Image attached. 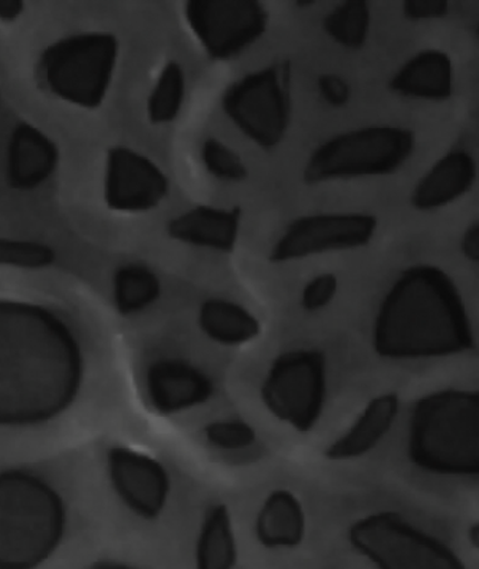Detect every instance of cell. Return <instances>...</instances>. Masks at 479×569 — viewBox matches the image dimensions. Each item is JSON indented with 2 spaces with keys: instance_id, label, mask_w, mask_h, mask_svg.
Segmentation results:
<instances>
[{
  "instance_id": "1",
  "label": "cell",
  "mask_w": 479,
  "mask_h": 569,
  "mask_svg": "<svg viewBox=\"0 0 479 569\" xmlns=\"http://www.w3.org/2000/svg\"><path fill=\"white\" fill-rule=\"evenodd\" d=\"M87 361L74 327L41 303L0 299V427L51 423L74 407Z\"/></svg>"
},
{
  "instance_id": "2",
  "label": "cell",
  "mask_w": 479,
  "mask_h": 569,
  "mask_svg": "<svg viewBox=\"0 0 479 569\" xmlns=\"http://www.w3.org/2000/svg\"><path fill=\"white\" fill-rule=\"evenodd\" d=\"M373 350L390 361L432 360L476 350L472 323L457 284L442 269H406L381 301Z\"/></svg>"
},
{
  "instance_id": "3",
  "label": "cell",
  "mask_w": 479,
  "mask_h": 569,
  "mask_svg": "<svg viewBox=\"0 0 479 569\" xmlns=\"http://www.w3.org/2000/svg\"><path fill=\"white\" fill-rule=\"evenodd\" d=\"M66 500L29 469L0 472V569H39L66 538Z\"/></svg>"
},
{
  "instance_id": "4",
  "label": "cell",
  "mask_w": 479,
  "mask_h": 569,
  "mask_svg": "<svg viewBox=\"0 0 479 569\" xmlns=\"http://www.w3.org/2000/svg\"><path fill=\"white\" fill-rule=\"evenodd\" d=\"M408 455L422 472L447 478L479 473V392L443 389L415 403Z\"/></svg>"
},
{
  "instance_id": "5",
  "label": "cell",
  "mask_w": 479,
  "mask_h": 569,
  "mask_svg": "<svg viewBox=\"0 0 479 569\" xmlns=\"http://www.w3.org/2000/svg\"><path fill=\"white\" fill-rule=\"evenodd\" d=\"M119 60V39L88 32L48 47L37 63L39 87L68 104L96 110L104 102Z\"/></svg>"
},
{
  "instance_id": "6",
  "label": "cell",
  "mask_w": 479,
  "mask_h": 569,
  "mask_svg": "<svg viewBox=\"0 0 479 569\" xmlns=\"http://www.w3.org/2000/svg\"><path fill=\"white\" fill-rule=\"evenodd\" d=\"M347 539L378 569H467L441 539L388 510L357 519Z\"/></svg>"
},
{
  "instance_id": "7",
  "label": "cell",
  "mask_w": 479,
  "mask_h": 569,
  "mask_svg": "<svg viewBox=\"0 0 479 569\" xmlns=\"http://www.w3.org/2000/svg\"><path fill=\"white\" fill-rule=\"evenodd\" d=\"M415 149L413 132L399 127H368L343 132L312 153L305 170L307 183L392 174Z\"/></svg>"
},
{
  "instance_id": "8",
  "label": "cell",
  "mask_w": 479,
  "mask_h": 569,
  "mask_svg": "<svg viewBox=\"0 0 479 569\" xmlns=\"http://www.w3.org/2000/svg\"><path fill=\"white\" fill-rule=\"evenodd\" d=\"M327 358L316 348L282 352L268 368L261 400L268 413L297 433L315 430L327 403Z\"/></svg>"
},
{
  "instance_id": "9",
  "label": "cell",
  "mask_w": 479,
  "mask_h": 569,
  "mask_svg": "<svg viewBox=\"0 0 479 569\" xmlns=\"http://www.w3.org/2000/svg\"><path fill=\"white\" fill-rule=\"evenodd\" d=\"M223 111L238 129L263 149L277 147L290 126L288 67L249 73L224 92Z\"/></svg>"
},
{
  "instance_id": "10",
  "label": "cell",
  "mask_w": 479,
  "mask_h": 569,
  "mask_svg": "<svg viewBox=\"0 0 479 569\" xmlns=\"http://www.w3.org/2000/svg\"><path fill=\"white\" fill-rule=\"evenodd\" d=\"M184 14L213 60H231L267 31L268 12L258 0H189Z\"/></svg>"
},
{
  "instance_id": "11",
  "label": "cell",
  "mask_w": 479,
  "mask_h": 569,
  "mask_svg": "<svg viewBox=\"0 0 479 569\" xmlns=\"http://www.w3.org/2000/svg\"><path fill=\"white\" fill-rule=\"evenodd\" d=\"M378 229L371 214H312L295 220L272 248L270 261L282 263L311 254L366 247Z\"/></svg>"
},
{
  "instance_id": "12",
  "label": "cell",
  "mask_w": 479,
  "mask_h": 569,
  "mask_svg": "<svg viewBox=\"0 0 479 569\" xmlns=\"http://www.w3.org/2000/svg\"><path fill=\"white\" fill-rule=\"evenodd\" d=\"M107 472L117 497L144 521H154L168 507L172 480L168 469L144 451L114 446L107 453Z\"/></svg>"
},
{
  "instance_id": "13",
  "label": "cell",
  "mask_w": 479,
  "mask_h": 569,
  "mask_svg": "<svg viewBox=\"0 0 479 569\" xmlns=\"http://www.w3.org/2000/svg\"><path fill=\"white\" fill-rule=\"evenodd\" d=\"M169 193V180L148 157L124 146L107 153L104 199L119 213H144L160 206Z\"/></svg>"
},
{
  "instance_id": "14",
  "label": "cell",
  "mask_w": 479,
  "mask_h": 569,
  "mask_svg": "<svg viewBox=\"0 0 479 569\" xmlns=\"http://www.w3.org/2000/svg\"><path fill=\"white\" fill-rule=\"evenodd\" d=\"M146 397L160 416H174L207 405L214 395L213 380L199 367L179 358L153 362L146 372Z\"/></svg>"
},
{
  "instance_id": "15",
  "label": "cell",
  "mask_w": 479,
  "mask_h": 569,
  "mask_svg": "<svg viewBox=\"0 0 479 569\" xmlns=\"http://www.w3.org/2000/svg\"><path fill=\"white\" fill-rule=\"evenodd\" d=\"M60 164V149L46 132L29 122H19L8 142L9 188L32 191L50 180Z\"/></svg>"
},
{
  "instance_id": "16",
  "label": "cell",
  "mask_w": 479,
  "mask_h": 569,
  "mask_svg": "<svg viewBox=\"0 0 479 569\" xmlns=\"http://www.w3.org/2000/svg\"><path fill=\"white\" fill-rule=\"evenodd\" d=\"M399 410L398 392H383L373 397L357 416L353 425L339 439L331 441L325 451V458L330 462H350L369 455L392 430Z\"/></svg>"
},
{
  "instance_id": "17",
  "label": "cell",
  "mask_w": 479,
  "mask_h": 569,
  "mask_svg": "<svg viewBox=\"0 0 479 569\" xmlns=\"http://www.w3.org/2000/svg\"><path fill=\"white\" fill-rule=\"evenodd\" d=\"M241 209H214L199 206L170 220L169 237L192 247L232 252L237 243Z\"/></svg>"
},
{
  "instance_id": "18",
  "label": "cell",
  "mask_w": 479,
  "mask_h": 569,
  "mask_svg": "<svg viewBox=\"0 0 479 569\" xmlns=\"http://www.w3.org/2000/svg\"><path fill=\"white\" fill-rule=\"evenodd\" d=\"M307 515L288 489H276L263 500L256 519V537L267 549H295L305 541Z\"/></svg>"
},
{
  "instance_id": "19",
  "label": "cell",
  "mask_w": 479,
  "mask_h": 569,
  "mask_svg": "<svg viewBox=\"0 0 479 569\" xmlns=\"http://www.w3.org/2000/svg\"><path fill=\"white\" fill-rule=\"evenodd\" d=\"M476 176L477 167L472 157L467 151H451L415 188L413 208L427 212L452 203L472 188Z\"/></svg>"
},
{
  "instance_id": "20",
  "label": "cell",
  "mask_w": 479,
  "mask_h": 569,
  "mask_svg": "<svg viewBox=\"0 0 479 569\" xmlns=\"http://www.w3.org/2000/svg\"><path fill=\"white\" fill-rule=\"evenodd\" d=\"M390 88L412 100H448L453 90L451 58L442 51L420 52L396 73Z\"/></svg>"
},
{
  "instance_id": "21",
  "label": "cell",
  "mask_w": 479,
  "mask_h": 569,
  "mask_svg": "<svg viewBox=\"0 0 479 569\" xmlns=\"http://www.w3.org/2000/svg\"><path fill=\"white\" fill-rule=\"evenodd\" d=\"M198 323L210 341L223 347L251 345L262 332L261 322L246 307L218 298L200 306Z\"/></svg>"
},
{
  "instance_id": "22",
  "label": "cell",
  "mask_w": 479,
  "mask_h": 569,
  "mask_svg": "<svg viewBox=\"0 0 479 569\" xmlns=\"http://www.w3.org/2000/svg\"><path fill=\"white\" fill-rule=\"evenodd\" d=\"M238 561L237 537L231 510L213 503L204 513L194 549L197 569H233Z\"/></svg>"
},
{
  "instance_id": "23",
  "label": "cell",
  "mask_w": 479,
  "mask_h": 569,
  "mask_svg": "<svg viewBox=\"0 0 479 569\" xmlns=\"http://www.w3.org/2000/svg\"><path fill=\"white\" fill-rule=\"evenodd\" d=\"M158 274L141 263H127L117 269L112 278V297L117 312L123 317L136 316L153 306L160 298Z\"/></svg>"
},
{
  "instance_id": "24",
  "label": "cell",
  "mask_w": 479,
  "mask_h": 569,
  "mask_svg": "<svg viewBox=\"0 0 479 569\" xmlns=\"http://www.w3.org/2000/svg\"><path fill=\"white\" fill-rule=\"evenodd\" d=\"M184 86L182 67L176 61L166 63L149 97L148 116L151 124H168L178 119L183 106Z\"/></svg>"
},
{
  "instance_id": "25",
  "label": "cell",
  "mask_w": 479,
  "mask_h": 569,
  "mask_svg": "<svg viewBox=\"0 0 479 569\" xmlns=\"http://www.w3.org/2000/svg\"><path fill=\"white\" fill-rule=\"evenodd\" d=\"M370 9L368 2H345L325 19V29L337 43L360 49L369 36Z\"/></svg>"
},
{
  "instance_id": "26",
  "label": "cell",
  "mask_w": 479,
  "mask_h": 569,
  "mask_svg": "<svg viewBox=\"0 0 479 569\" xmlns=\"http://www.w3.org/2000/svg\"><path fill=\"white\" fill-rule=\"evenodd\" d=\"M56 259V250L46 243L0 238V267L39 271L50 268Z\"/></svg>"
},
{
  "instance_id": "27",
  "label": "cell",
  "mask_w": 479,
  "mask_h": 569,
  "mask_svg": "<svg viewBox=\"0 0 479 569\" xmlns=\"http://www.w3.org/2000/svg\"><path fill=\"white\" fill-rule=\"evenodd\" d=\"M203 435L212 448L222 451L248 449L257 441L256 429L246 420L239 419L212 421L204 427Z\"/></svg>"
},
{
  "instance_id": "28",
  "label": "cell",
  "mask_w": 479,
  "mask_h": 569,
  "mask_svg": "<svg viewBox=\"0 0 479 569\" xmlns=\"http://www.w3.org/2000/svg\"><path fill=\"white\" fill-rule=\"evenodd\" d=\"M202 159L209 173L219 180L242 181L247 179L246 164L221 141L214 139L204 141Z\"/></svg>"
},
{
  "instance_id": "29",
  "label": "cell",
  "mask_w": 479,
  "mask_h": 569,
  "mask_svg": "<svg viewBox=\"0 0 479 569\" xmlns=\"http://www.w3.org/2000/svg\"><path fill=\"white\" fill-rule=\"evenodd\" d=\"M337 289H339V281H337L336 274H319L306 284L301 296V307L307 312L321 311V309L330 306L336 297Z\"/></svg>"
},
{
  "instance_id": "30",
  "label": "cell",
  "mask_w": 479,
  "mask_h": 569,
  "mask_svg": "<svg viewBox=\"0 0 479 569\" xmlns=\"http://www.w3.org/2000/svg\"><path fill=\"white\" fill-rule=\"evenodd\" d=\"M447 0H406L403 12L406 18L412 21H423V19L442 18L448 13Z\"/></svg>"
},
{
  "instance_id": "31",
  "label": "cell",
  "mask_w": 479,
  "mask_h": 569,
  "mask_svg": "<svg viewBox=\"0 0 479 569\" xmlns=\"http://www.w3.org/2000/svg\"><path fill=\"white\" fill-rule=\"evenodd\" d=\"M322 98L332 107H345L350 100V87L337 76H322L319 80Z\"/></svg>"
},
{
  "instance_id": "32",
  "label": "cell",
  "mask_w": 479,
  "mask_h": 569,
  "mask_svg": "<svg viewBox=\"0 0 479 569\" xmlns=\"http://www.w3.org/2000/svg\"><path fill=\"white\" fill-rule=\"evenodd\" d=\"M462 252L469 261L478 262L479 259V224L478 222L469 226L462 239Z\"/></svg>"
},
{
  "instance_id": "33",
  "label": "cell",
  "mask_w": 479,
  "mask_h": 569,
  "mask_svg": "<svg viewBox=\"0 0 479 569\" xmlns=\"http://www.w3.org/2000/svg\"><path fill=\"white\" fill-rule=\"evenodd\" d=\"M26 11L22 0H0V21L11 23Z\"/></svg>"
},
{
  "instance_id": "34",
  "label": "cell",
  "mask_w": 479,
  "mask_h": 569,
  "mask_svg": "<svg viewBox=\"0 0 479 569\" xmlns=\"http://www.w3.org/2000/svg\"><path fill=\"white\" fill-rule=\"evenodd\" d=\"M91 569H141L139 567L130 566V563L124 562H101L97 563V566Z\"/></svg>"
},
{
  "instance_id": "35",
  "label": "cell",
  "mask_w": 479,
  "mask_h": 569,
  "mask_svg": "<svg viewBox=\"0 0 479 569\" xmlns=\"http://www.w3.org/2000/svg\"><path fill=\"white\" fill-rule=\"evenodd\" d=\"M478 525H472L471 532H469V538H471L472 546H476V548L478 547Z\"/></svg>"
}]
</instances>
